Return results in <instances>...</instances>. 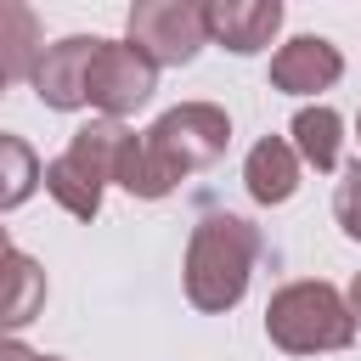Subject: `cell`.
<instances>
[{"label": "cell", "mask_w": 361, "mask_h": 361, "mask_svg": "<svg viewBox=\"0 0 361 361\" xmlns=\"http://www.w3.org/2000/svg\"><path fill=\"white\" fill-rule=\"evenodd\" d=\"M96 45H102V39L73 34V39L51 45V51L39 56V68H34V90H39L45 107H62V113H68V107H85V73H90Z\"/></svg>", "instance_id": "obj_9"}, {"label": "cell", "mask_w": 361, "mask_h": 361, "mask_svg": "<svg viewBox=\"0 0 361 361\" xmlns=\"http://www.w3.org/2000/svg\"><path fill=\"white\" fill-rule=\"evenodd\" d=\"M0 90H6V73H0Z\"/></svg>", "instance_id": "obj_19"}, {"label": "cell", "mask_w": 361, "mask_h": 361, "mask_svg": "<svg viewBox=\"0 0 361 361\" xmlns=\"http://www.w3.org/2000/svg\"><path fill=\"white\" fill-rule=\"evenodd\" d=\"M350 322L361 327V271H355V282H350Z\"/></svg>", "instance_id": "obj_17"}, {"label": "cell", "mask_w": 361, "mask_h": 361, "mask_svg": "<svg viewBox=\"0 0 361 361\" xmlns=\"http://www.w3.org/2000/svg\"><path fill=\"white\" fill-rule=\"evenodd\" d=\"M293 141L316 169H333L338 164V113L333 107H305L293 118Z\"/></svg>", "instance_id": "obj_14"}, {"label": "cell", "mask_w": 361, "mask_h": 361, "mask_svg": "<svg viewBox=\"0 0 361 361\" xmlns=\"http://www.w3.org/2000/svg\"><path fill=\"white\" fill-rule=\"evenodd\" d=\"M39 305H45V271H39V259L11 254L0 265V333L28 327L39 316Z\"/></svg>", "instance_id": "obj_11"}, {"label": "cell", "mask_w": 361, "mask_h": 361, "mask_svg": "<svg viewBox=\"0 0 361 361\" xmlns=\"http://www.w3.org/2000/svg\"><path fill=\"white\" fill-rule=\"evenodd\" d=\"M265 333L288 355H316V350H344L355 338L350 305L327 282H288L265 305Z\"/></svg>", "instance_id": "obj_3"}, {"label": "cell", "mask_w": 361, "mask_h": 361, "mask_svg": "<svg viewBox=\"0 0 361 361\" xmlns=\"http://www.w3.org/2000/svg\"><path fill=\"white\" fill-rule=\"evenodd\" d=\"M39 186V158L28 152V141L17 135H0V209H17L28 203Z\"/></svg>", "instance_id": "obj_13"}, {"label": "cell", "mask_w": 361, "mask_h": 361, "mask_svg": "<svg viewBox=\"0 0 361 361\" xmlns=\"http://www.w3.org/2000/svg\"><path fill=\"white\" fill-rule=\"evenodd\" d=\"M231 141V118L209 102H186V107H169L141 141L124 130L118 152H113V180L130 192V197H164L180 175L214 164Z\"/></svg>", "instance_id": "obj_1"}, {"label": "cell", "mask_w": 361, "mask_h": 361, "mask_svg": "<svg viewBox=\"0 0 361 361\" xmlns=\"http://www.w3.org/2000/svg\"><path fill=\"white\" fill-rule=\"evenodd\" d=\"M338 73H344L338 45H327V39H316V34H299V39H288V45L271 56V85H276V90H288V96L327 90Z\"/></svg>", "instance_id": "obj_7"}, {"label": "cell", "mask_w": 361, "mask_h": 361, "mask_svg": "<svg viewBox=\"0 0 361 361\" xmlns=\"http://www.w3.org/2000/svg\"><path fill=\"white\" fill-rule=\"evenodd\" d=\"M11 259V237H6V226H0V265Z\"/></svg>", "instance_id": "obj_18"}, {"label": "cell", "mask_w": 361, "mask_h": 361, "mask_svg": "<svg viewBox=\"0 0 361 361\" xmlns=\"http://www.w3.org/2000/svg\"><path fill=\"white\" fill-rule=\"evenodd\" d=\"M158 85V68L135 51V45H113L102 39L96 56H90V73H85V102H96L107 118L118 113H135Z\"/></svg>", "instance_id": "obj_6"}, {"label": "cell", "mask_w": 361, "mask_h": 361, "mask_svg": "<svg viewBox=\"0 0 361 361\" xmlns=\"http://www.w3.org/2000/svg\"><path fill=\"white\" fill-rule=\"evenodd\" d=\"M203 28L220 45L248 56V51L271 45V34L282 28V6L276 0H214V6H203Z\"/></svg>", "instance_id": "obj_8"}, {"label": "cell", "mask_w": 361, "mask_h": 361, "mask_svg": "<svg viewBox=\"0 0 361 361\" xmlns=\"http://www.w3.org/2000/svg\"><path fill=\"white\" fill-rule=\"evenodd\" d=\"M0 361H56V355H34L28 344H11V338H0Z\"/></svg>", "instance_id": "obj_16"}, {"label": "cell", "mask_w": 361, "mask_h": 361, "mask_svg": "<svg viewBox=\"0 0 361 361\" xmlns=\"http://www.w3.org/2000/svg\"><path fill=\"white\" fill-rule=\"evenodd\" d=\"M34 68H39V23H34L28 6L0 0V73L6 79L11 73H28L34 79Z\"/></svg>", "instance_id": "obj_12"}, {"label": "cell", "mask_w": 361, "mask_h": 361, "mask_svg": "<svg viewBox=\"0 0 361 361\" xmlns=\"http://www.w3.org/2000/svg\"><path fill=\"white\" fill-rule=\"evenodd\" d=\"M118 141H124V130H118L113 118L85 124V130L68 141V152L45 164V192H51L68 214L90 220V214L102 209V180H113V152H118Z\"/></svg>", "instance_id": "obj_4"}, {"label": "cell", "mask_w": 361, "mask_h": 361, "mask_svg": "<svg viewBox=\"0 0 361 361\" xmlns=\"http://www.w3.org/2000/svg\"><path fill=\"white\" fill-rule=\"evenodd\" d=\"M254 254H259V231L243 214H209L186 248V299L197 310H231L248 288Z\"/></svg>", "instance_id": "obj_2"}, {"label": "cell", "mask_w": 361, "mask_h": 361, "mask_svg": "<svg viewBox=\"0 0 361 361\" xmlns=\"http://www.w3.org/2000/svg\"><path fill=\"white\" fill-rule=\"evenodd\" d=\"M333 214H338L344 237H355V243H361V164H350V169H344L338 197H333Z\"/></svg>", "instance_id": "obj_15"}, {"label": "cell", "mask_w": 361, "mask_h": 361, "mask_svg": "<svg viewBox=\"0 0 361 361\" xmlns=\"http://www.w3.org/2000/svg\"><path fill=\"white\" fill-rule=\"evenodd\" d=\"M243 180H248L254 203H288L293 186H299V158H293V147H288L282 135H265V141L248 152Z\"/></svg>", "instance_id": "obj_10"}, {"label": "cell", "mask_w": 361, "mask_h": 361, "mask_svg": "<svg viewBox=\"0 0 361 361\" xmlns=\"http://www.w3.org/2000/svg\"><path fill=\"white\" fill-rule=\"evenodd\" d=\"M203 6L186 0H135L130 6V45L158 68V62H192L203 45Z\"/></svg>", "instance_id": "obj_5"}]
</instances>
